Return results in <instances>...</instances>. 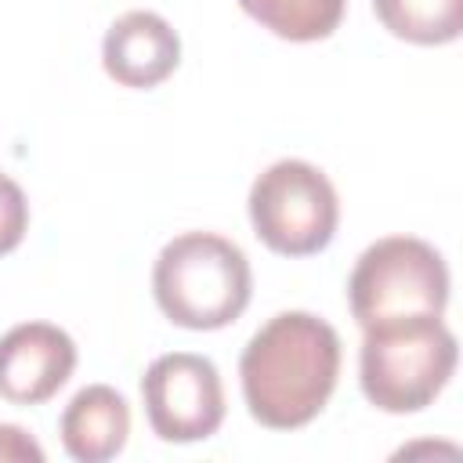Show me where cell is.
<instances>
[{
	"instance_id": "8",
	"label": "cell",
	"mask_w": 463,
	"mask_h": 463,
	"mask_svg": "<svg viewBox=\"0 0 463 463\" xmlns=\"http://www.w3.org/2000/svg\"><path fill=\"white\" fill-rule=\"evenodd\" d=\"M101 65L119 87H159L181 65V36L156 11H127L101 40Z\"/></svg>"
},
{
	"instance_id": "3",
	"label": "cell",
	"mask_w": 463,
	"mask_h": 463,
	"mask_svg": "<svg viewBox=\"0 0 463 463\" xmlns=\"http://www.w3.org/2000/svg\"><path fill=\"white\" fill-rule=\"evenodd\" d=\"M152 293L174 326L210 333L232 326L246 311L253 271L232 239L217 232H181L156 257Z\"/></svg>"
},
{
	"instance_id": "6",
	"label": "cell",
	"mask_w": 463,
	"mask_h": 463,
	"mask_svg": "<svg viewBox=\"0 0 463 463\" xmlns=\"http://www.w3.org/2000/svg\"><path fill=\"white\" fill-rule=\"evenodd\" d=\"M141 402L159 441H206L224 423V383L206 354H159L141 376Z\"/></svg>"
},
{
	"instance_id": "11",
	"label": "cell",
	"mask_w": 463,
	"mask_h": 463,
	"mask_svg": "<svg viewBox=\"0 0 463 463\" xmlns=\"http://www.w3.org/2000/svg\"><path fill=\"white\" fill-rule=\"evenodd\" d=\"M239 7L279 40L315 43L340 29L347 0H239Z\"/></svg>"
},
{
	"instance_id": "9",
	"label": "cell",
	"mask_w": 463,
	"mask_h": 463,
	"mask_svg": "<svg viewBox=\"0 0 463 463\" xmlns=\"http://www.w3.org/2000/svg\"><path fill=\"white\" fill-rule=\"evenodd\" d=\"M61 445L80 463H105L130 438V405L109 383H87L72 394L58 423Z\"/></svg>"
},
{
	"instance_id": "10",
	"label": "cell",
	"mask_w": 463,
	"mask_h": 463,
	"mask_svg": "<svg viewBox=\"0 0 463 463\" xmlns=\"http://www.w3.org/2000/svg\"><path fill=\"white\" fill-rule=\"evenodd\" d=\"M380 25L420 47H441L463 33V0H373Z\"/></svg>"
},
{
	"instance_id": "7",
	"label": "cell",
	"mask_w": 463,
	"mask_h": 463,
	"mask_svg": "<svg viewBox=\"0 0 463 463\" xmlns=\"http://www.w3.org/2000/svg\"><path fill=\"white\" fill-rule=\"evenodd\" d=\"M76 340L54 322H22L0 336V398L11 405L51 402L76 373Z\"/></svg>"
},
{
	"instance_id": "4",
	"label": "cell",
	"mask_w": 463,
	"mask_h": 463,
	"mask_svg": "<svg viewBox=\"0 0 463 463\" xmlns=\"http://www.w3.org/2000/svg\"><path fill=\"white\" fill-rule=\"evenodd\" d=\"M449 264L416 235H383L362 250L347 279V304L365 329L402 315H445L449 307Z\"/></svg>"
},
{
	"instance_id": "1",
	"label": "cell",
	"mask_w": 463,
	"mask_h": 463,
	"mask_svg": "<svg viewBox=\"0 0 463 463\" xmlns=\"http://www.w3.org/2000/svg\"><path fill=\"white\" fill-rule=\"evenodd\" d=\"M340 336L311 311H279L239 358V383L250 416L268 430L307 427L336 391Z\"/></svg>"
},
{
	"instance_id": "5",
	"label": "cell",
	"mask_w": 463,
	"mask_h": 463,
	"mask_svg": "<svg viewBox=\"0 0 463 463\" xmlns=\"http://www.w3.org/2000/svg\"><path fill=\"white\" fill-rule=\"evenodd\" d=\"M253 235L282 257L322 253L340 224V199L333 181L307 159H279L250 184Z\"/></svg>"
},
{
	"instance_id": "13",
	"label": "cell",
	"mask_w": 463,
	"mask_h": 463,
	"mask_svg": "<svg viewBox=\"0 0 463 463\" xmlns=\"http://www.w3.org/2000/svg\"><path fill=\"white\" fill-rule=\"evenodd\" d=\"M7 459H33V463H40L43 459V449L22 427L0 423V463H7Z\"/></svg>"
},
{
	"instance_id": "12",
	"label": "cell",
	"mask_w": 463,
	"mask_h": 463,
	"mask_svg": "<svg viewBox=\"0 0 463 463\" xmlns=\"http://www.w3.org/2000/svg\"><path fill=\"white\" fill-rule=\"evenodd\" d=\"M25 232H29V199L14 177L0 174V257L18 250Z\"/></svg>"
},
{
	"instance_id": "2",
	"label": "cell",
	"mask_w": 463,
	"mask_h": 463,
	"mask_svg": "<svg viewBox=\"0 0 463 463\" xmlns=\"http://www.w3.org/2000/svg\"><path fill=\"white\" fill-rule=\"evenodd\" d=\"M362 333L358 383L380 412H420L449 387L459 347L441 315L383 318Z\"/></svg>"
}]
</instances>
